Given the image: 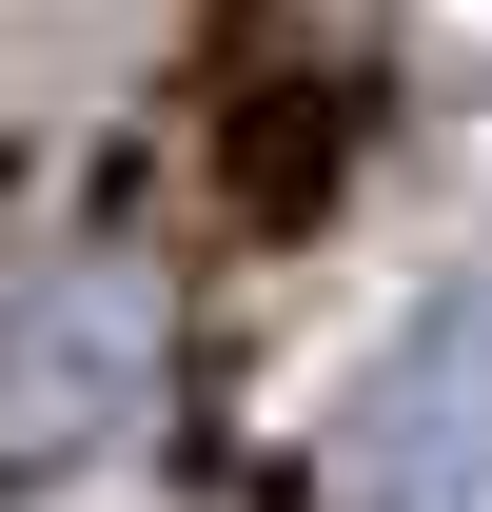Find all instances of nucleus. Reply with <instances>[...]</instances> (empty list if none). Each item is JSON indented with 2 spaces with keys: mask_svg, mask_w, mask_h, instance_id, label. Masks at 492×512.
Here are the masks:
<instances>
[{
  "mask_svg": "<svg viewBox=\"0 0 492 512\" xmlns=\"http://www.w3.org/2000/svg\"><path fill=\"white\" fill-rule=\"evenodd\" d=\"M138 394H158V276L138 256H79L60 296L0 316V473H79Z\"/></svg>",
  "mask_w": 492,
  "mask_h": 512,
  "instance_id": "obj_1",
  "label": "nucleus"
},
{
  "mask_svg": "<svg viewBox=\"0 0 492 512\" xmlns=\"http://www.w3.org/2000/svg\"><path fill=\"white\" fill-rule=\"evenodd\" d=\"M335 493H394V512H492V276L433 296L394 355H374L355 434H335Z\"/></svg>",
  "mask_w": 492,
  "mask_h": 512,
  "instance_id": "obj_2",
  "label": "nucleus"
},
{
  "mask_svg": "<svg viewBox=\"0 0 492 512\" xmlns=\"http://www.w3.org/2000/svg\"><path fill=\"white\" fill-rule=\"evenodd\" d=\"M335 158H355V79H256L237 119H217V197L237 217H315Z\"/></svg>",
  "mask_w": 492,
  "mask_h": 512,
  "instance_id": "obj_3",
  "label": "nucleus"
}]
</instances>
